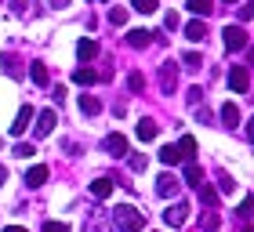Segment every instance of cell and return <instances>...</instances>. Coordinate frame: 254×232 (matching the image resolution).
Returning <instances> with one entry per match:
<instances>
[{
  "mask_svg": "<svg viewBox=\"0 0 254 232\" xmlns=\"http://www.w3.org/2000/svg\"><path fill=\"white\" fill-rule=\"evenodd\" d=\"M240 218H244V222H251V200L240 203Z\"/></svg>",
  "mask_w": 254,
  "mask_h": 232,
  "instance_id": "d590c367",
  "label": "cell"
},
{
  "mask_svg": "<svg viewBox=\"0 0 254 232\" xmlns=\"http://www.w3.org/2000/svg\"><path fill=\"white\" fill-rule=\"evenodd\" d=\"M225 4H236V0H225Z\"/></svg>",
  "mask_w": 254,
  "mask_h": 232,
  "instance_id": "60d3db41",
  "label": "cell"
},
{
  "mask_svg": "<svg viewBox=\"0 0 254 232\" xmlns=\"http://www.w3.org/2000/svg\"><path fill=\"white\" fill-rule=\"evenodd\" d=\"M95 55H98V40L84 37V40L76 44V58H80V62H91V58H95Z\"/></svg>",
  "mask_w": 254,
  "mask_h": 232,
  "instance_id": "4fadbf2b",
  "label": "cell"
},
{
  "mask_svg": "<svg viewBox=\"0 0 254 232\" xmlns=\"http://www.w3.org/2000/svg\"><path fill=\"white\" fill-rule=\"evenodd\" d=\"M178 189H182V181L175 178V174H160V178H156V196H160V200L178 196Z\"/></svg>",
  "mask_w": 254,
  "mask_h": 232,
  "instance_id": "8992f818",
  "label": "cell"
},
{
  "mask_svg": "<svg viewBox=\"0 0 254 232\" xmlns=\"http://www.w3.org/2000/svg\"><path fill=\"white\" fill-rule=\"evenodd\" d=\"M33 120H37V138H48L55 131V120H59V116H55V109H44V113L33 116Z\"/></svg>",
  "mask_w": 254,
  "mask_h": 232,
  "instance_id": "52a82bcc",
  "label": "cell"
},
{
  "mask_svg": "<svg viewBox=\"0 0 254 232\" xmlns=\"http://www.w3.org/2000/svg\"><path fill=\"white\" fill-rule=\"evenodd\" d=\"M222 37H225V48H229V51H244L247 44H251V37H247L244 26H225Z\"/></svg>",
  "mask_w": 254,
  "mask_h": 232,
  "instance_id": "3957f363",
  "label": "cell"
},
{
  "mask_svg": "<svg viewBox=\"0 0 254 232\" xmlns=\"http://www.w3.org/2000/svg\"><path fill=\"white\" fill-rule=\"evenodd\" d=\"M134 134L142 138V142H153V138L160 134V127H156V120H149V116H142V120H138V127H134Z\"/></svg>",
  "mask_w": 254,
  "mask_h": 232,
  "instance_id": "9c48e42d",
  "label": "cell"
},
{
  "mask_svg": "<svg viewBox=\"0 0 254 232\" xmlns=\"http://www.w3.org/2000/svg\"><path fill=\"white\" fill-rule=\"evenodd\" d=\"M4 181H7V171H4V167H0V185H4Z\"/></svg>",
  "mask_w": 254,
  "mask_h": 232,
  "instance_id": "ab89813d",
  "label": "cell"
},
{
  "mask_svg": "<svg viewBox=\"0 0 254 232\" xmlns=\"http://www.w3.org/2000/svg\"><path fill=\"white\" fill-rule=\"evenodd\" d=\"M182 62H186V69H200V65H203V58L196 55V51H186V55H182Z\"/></svg>",
  "mask_w": 254,
  "mask_h": 232,
  "instance_id": "4316f807",
  "label": "cell"
},
{
  "mask_svg": "<svg viewBox=\"0 0 254 232\" xmlns=\"http://www.w3.org/2000/svg\"><path fill=\"white\" fill-rule=\"evenodd\" d=\"M240 123V109L233 106V102H225L222 106V127H236Z\"/></svg>",
  "mask_w": 254,
  "mask_h": 232,
  "instance_id": "44dd1931",
  "label": "cell"
},
{
  "mask_svg": "<svg viewBox=\"0 0 254 232\" xmlns=\"http://www.w3.org/2000/svg\"><path fill=\"white\" fill-rule=\"evenodd\" d=\"M160 160H164L167 167H175V164H186V160H182V153H178V145H164V149H160Z\"/></svg>",
  "mask_w": 254,
  "mask_h": 232,
  "instance_id": "ffe728a7",
  "label": "cell"
},
{
  "mask_svg": "<svg viewBox=\"0 0 254 232\" xmlns=\"http://www.w3.org/2000/svg\"><path fill=\"white\" fill-rule=\"evenodd\" d=\"M95 80H98L95 69H76V73H73V84H80V87H91Z\"/></svg>",
  "mask_w": 254,
  "mask_h": 232,
  "instance_id": "603a6c76",
  "label": "cell"
},
{
  "mask_svg": "<svg viewBox=\"0 0 254 232\" xmlns=\"http://www.w3.org/2000/svg\"><path fill=\"white\" fill-rule=\"evenodd\" d=\"M178 153H182V160H192V156H196V138H192V134H182Z\"/></svg>",
  "mask_w": 254,
  "mask_h": 232,
  "instance_id": "7402d4cb",
  "label": "cell"
},
{
  "mask_svg": "<svg viewBox=\"0 0 254 232\" xmlns=\"http://www.w3.org/2000/svg\"><path fill=\"white\" fill-rule=\"evenodd\" d=\"M175 87H178V65L164 62L160 65V91H164V95H175Z\"/></svg>",
  "mask_w": 254,
  "mask_h": 232,
  "instance_id": "277c9868",
  "label": "cell"
},
{
  "mask_svg": "<svg viewBox=\"0 0 254 232\" xmlns=\"http://www.w3.org/2000/svg\"><path fill=\"white\" fill-rule=\"evenodd\" d=\"M131 7L138 11V15H153V11H156V0H131Z\"/></svg>",
  "mask_w": 254,
  "mask_h": 232,
  "instance_id": "484cf974",
  "label": "cell"
},
{
  "mask_svg": "<svg viewBox=\"0 0 254 232\" xmlns=\"http://www.w3.org/2000/svg\"><path fill=\"white\" fill-rule=\"evenodd\" d=\"M102 4H106V0H102Z\"/></svg>",
  "mask_w": 254,
  "mask_h": 232,
  "instance_id": "b9f144b4",
  "label": "cell"
},
{
  "mask_svg": "<svg viewBox=\"0 0 254 232\" xmlns=\"http://www.w3.org/2000/svg\"><path fill=\"white\" fill-rule=\"evenodd\" d=\"M80 113H84V116H98L102 113V102L91 98V95H80Z\"/></svg>",
  "mask_w": 254,
  "mask_h": 232,
  "instance_id": "d6986e66",
  "label": "cell"
},
{
  "mask_svg": "<svg viewBox=\"0 0 254 232\" xmlns=\"http://www.w3.org/2000/svg\"><path fill=\"white\" fill-rule=\"evenodd\" d=\"M200 95H203L200 87H189V95H186V98H189V106H200Z\"/></svg>",
  "mask_w": 254,
  "mask_h": 232,
  "instance_id": "836d02e7",
  "label": "cell"
},
{
  "mask_svg": "<svg viewBox=\"0 0 254 232\" xmlns=\"http://www.w3.org/2000/svg\"><path fill=\"white\" fill-rule=\"evenodd\" d=\"M186 37H189L192 44H200V40L207 37V22H200V18H192L189 26H186Z\"/></svg>",
  "mask_w": 254,
  "mask_h": 232,
  "instance_id": "ac0fdd59",
  "label": "cell"
},
{
  "mask_svg": "<svg viewBox=\"0 0 254 232\" xmlns=\"http://www.w3.org/2000/svg\"><path fill=\"white\" fill-rule=\"evenodd\" d=\"M11 7H15V11H18V15H22V11H26V7H29V0H11Z\"/></svg>",
  "mask_w": 254,
  "mask_h": 232,
  "instance_id": "74e56055",
  "label": "cell"
},
{
  "mask_svg": "<svg viewBox=\"0 0 254 232\" xmlns=\"http://www.w3.org/2000/svg\"><path fill=\"white\" fill-rule=\"evenodd\" d=\"M109 22H113V26H124V22H127V11H124V7H109Z\"/></svg>",
  "mask_w": 254,
  "mask_h": 232,
  "instance_id": "f1b7e54d",
  "label": "cell"
},
{
  "mask_svg": "<svg viewBox=\"0 0 254 232\" xmlns=\"http://www.w3.org/2000/svg\"><path fill=\"white\" fill-rule=\"evenodd\" d=\"M48 4H51V7H65V4H69V0H48Z\"/></svg>",
  "mask_w": 254,
  "mask_h": 232,
  "instance_id": "f35d334b",
  "label": "cell"
},
{
  "mask_svg": "<svg viewBox=\"0 0 254 232\" xmlns=\"http://www.w3.org/2000/svg\"><path fill=\"white\" fill-rule=\"evenodd\" d=\"M127 164H131V171H145V167H149V160H145L142 153H134L131 160H127Z\"/></svg>",
  "mask_w": 254,
  "mask_h": 232,
  "instance_id": "4dcf8cb0",
  "label": "cell"
},
{
  "mask_svg": "<svg viewBox=\"0 0 254 232\" xmlns=\"http://www.w3.org/2000/svg\"><path fill=\"white\" fill-rule=\"evenodd\" d=\"M189 11H192V15H211L214 4H211V0H189Z\"/></svg>",
  "mask_w": 254,
  "mask_h": 232,
  "instance_id": "cb8c5ba5",
  "label": "cell"
},
{
  "mask_svg": "<svg viewBox=\"0 0 254 232\" xmlns=\"http://www.w3.org/2000/svg\"><path fill=\"white\" fill-rule=\"evenodd\" d=\"M69 225L65 222H44V232H65Z\"/></svg>",
  "mask_w": 254,
  "mask_h": 232,
  "instance_id": "d6a6232c",
  "label": "cell"
},
{
  "mask_svg": "<svg viewBox=\"0 0 254 232\" xmlns=\"http://www.w3.org/2000/svg\"><path fill=\"white\" fill-rule=\"evenodd\" d=\"M127 87H131V91H142V87H145V76H142V73H131V76H127Z\"/></svg>",
  "mask_w": 254,
  "mask_h": 232,
  "instance_id": "f546056e",
  "label": "cell"
},
{
  "mask_svg": "<svg viewBox=\"0 0 254 232\" xmlns=\"http://www.w3.org/2000/svg\"><path fill=\"white\" fill-rule=\"evenodd\" d=\"M102 149H106L109 156H127V138L124 134H106V142H102Z\"/></svg>",
  "mask_w": 254,
  "mask_h": 232,
  "instance_id": "ba28073f",
  "label": "cell"
},
{
  "mask_svg": "<svg viewBox=\"0 0 254 232\" xmlns=\"http://www.w3.org/2000/svg\"><path fill=\"white\" fill-rule=\"evenodd\" d=\"M127 44L142 51V48H149V44H153V33H149V29H131V33H127Z\"/></svg>",
  "mask_w": 254,
  "mask_h": 232,
  "instance_id": "5bb4252c",
  "label": "cell"
},
{
  "mask_svg": "<svg viewBox=\"0 0 254 232\" xmlns=\"http://www.w3.org/2000/svg\"><path fill=\"white\" fill-rule=\"evenodd\" d=\"M229 87H233L236 95H247L251 91V65H233L229 69Z\"/></svg>",
  "mask_w": 254,
  "mask_h": 232,
  "instance_id": "7a4b0ae2",
  "label": "cell"
},
{
  "mask_svg": "<svg viewBox=\"0 0 254 232\" xmlns=\"http://www.w3.org/2000/svg\"><path fill=\"white\" fill-rule=\"evenodd\" d=\"M33 106H22L18 109V116H15V123H11V134H26V127H29V120H33Z\"/></svg>",
  "mask_w": 254,
  "mask_h": 232,
  "instance_id": "30bf717a",
  "label": "cell"
},
{
  "mask_svg": "<svg viewBox=\"0 0 254 232\" xmlns=\"http://www.w3.org/2000/svg\"><path fill=\"white\" fill-rule=\"evenodd\" d=\"M113 229H120V232H138V229H145V214L134 211L131 203H124V207L113 211Z\"/></svg>",
  "mask_w": 254,
  "mask_h": 232,
  "instance_id": "6da1fadb",
  "label": "cell"
},
{
  "mask_svg": "<svg viewBox=\"0 0 254 232\" xmlns=\"http://www.w3.org/2000/svg\"><path fill=\"white\" fill-rule=\"evenodd\" d=\"M200 203H207V207L218 203V192L211 189V185H203V181H200Z\"/></svg>",
  "mask_w": 254,
  "mask_h": 232,
  "instance_id": "d4e9b609",
  "label": "cell"
},
{
  "mask_svg": "<svg viewBox=\"0 0 254 232\" xmlns=\"http://www.w3.org/2000/svg\"><path fill=\"white\" fill-rule=\"evenodd\" d=\"M29 73H33V84H37V87H48L51 84V73H48V65H44V62H33Z\"/></svg>",
  "mask_w": 254,
  "mask_h": 232,
  "instance_id": "e0dca14e",
  "label": "cell"
},
{
  "mask_svg": "<svg viewBox=\"0 0 254 232\" xmlns=\"http://www.w3.org/2000/svg\"><path fill=\"white\" fill-rule=\"evenodd\" d=\"M251 15H254V4H244V7H240V18H244V22H251Z\"/></svg>",
  "mask_w": 254,
  "mask_h": 232,
  "instance_id": "8d00e7d4",
  "label": "cell"
},
{
  "mask_svg": "<svg viewBox=\"0 0 254 232\" xmlns=\"http://www.w3.org/2000/svg\"><path fill=\"white\" fill-rule=\"evenodd\" d=\"M91 196H95V200H109L113 196V181L109 178H95L91 181Z\"/></svg>",
  "mask_w": 254,
  "mask_h": 232,
  "instance_id": "2e32d148",
  "label": "cell"
},
{
  "mask_svg": "<svg viewBox=\"0 0 254 232\" xmlns=\"http://www.w3.org/2000/svg\"><path fill=\"white\" fill-rule=\"evenodd\" d=\"M186 218H189V203L186 200H178V203H171L167 211H164V225H186Z\"/></svg>",
  "mask_w": 254,
  "mask_h": 232,
  "instance_id": "5b68a950",
  "label": "cell"
},
{
  "mask_svg": "<svg viewBox=\"0 0 254 232\" xmlns=\"http://www.w3.org/2000/svg\"><path fill=\"white\" fill-rule=\"evenodd\" d=\"M218 185H222V192H233V189H236V181H233V178H229V174H225V171H222V174H218Z\"/></svg>",
  "mask_w": 254,
  "mask_h": 232,
  "instance_id": "1f68e13d",
  "label": "cell"
},
{
  "mask_svg": "<svg viewBox=\"0 0 254 232\" xmlns=\"http://www.w3.org/2000/svg\"><path fill=\"white\" fill-rule=\"evenodd\" d=\"M33 153H37V149H33V145H26V142H22V145H15V149H11V156H18V160H29Z\"/></svg>",
  "mask_w": 254,
  "mask_h": 232,
  "instance_id": "83f0119b",
  "label": "cell"
},
{
  "mask_svg": "<svg viewBox=\"0 0 254 232\" xmlns=\"http://www.w3.org/2000/svg\"><path fill=\"white\" fill-rule=\"evenodd\" d=\"M48 174H51V171L44 167V164H37V167H29V171H26V185H29V189H40V185L48 181Z\"/></svg>",
  "mask_w": 254,
  "mask_h": 232,
  "instance_id": "8fae6325",
  "label": "cell"
},
{
  "mask_svg": "<svg viewBox=\"0 0 254 232\" xmlns=\"http://www.w3.org/2000/svg\"><path fill=\"white\" fill-rule=\"evenodd\" d=\"M203 181V167L196 160H186V174H182V185H200Z\"/></svg>",
  "mask_w": 254,
  "mask_h": 232,
  "instance_id": "7c38bea8",
  "label": "cell"
},
{
  "mask_svg": "<svg viewBox=\"0 0 254 232\" xmlns=\"http://www.w3.org/2000/svg\"><path fill=\"white\" fill-rule=\"evenodd\" d=\"M0 65H4V73H7L11 80H22V73H26V69H22V62H18L15 55H4V58H0Z\"/></svg>",
  "mask_w": 254,
  "mask_h": 232,
  "instance_id": "9a60e30c",
  "label": "cell"
},
{
  "mask_svg": "<svg viewBox=\"0 0 254 232\" xmlns=\"http://www.w3.org/2000/svg\"><path fill=\"white\" fill-rule=\"evenodd\" d=\"M164 26H167V29H178V26H182V22H178V15H175V11H171V15L164 18Z\"/></svg>",
  "mask_w": 254,
  "mask_h": 232,
  "instance_id": "e575fe53",
  "label": "cell"
}]
</instances>
